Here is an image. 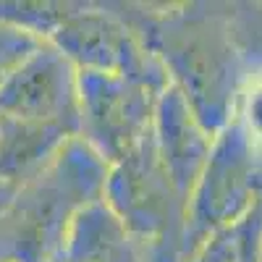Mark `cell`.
<instances>
[{"label": "cell", "instance_id": "cell-1", "mask_svg": "<svg viewBox=\"0 0 262 262\" xmlns=\"http://www.w3.org/2000/svg\"><path fill=\"white\" fill-rule=\"evenodd\" d=\"M107 160L74 137L0 210V262H58L74 217L105 196Z\"/></svg>", "mask_w": 262, "mask_h": 262}, {"label": "cell", "instance_id": "cell-2", "mask_svg": "<svg viewBox=\"0 0 262 262\" xmlns=\"http://www.w3.org/2000/svg\"><path fill=\"white\" fill-rule=\"evenodd\" d=\"M257 152L244 131L231 121L215 134L207 163L186 200L184 254L189 257L207 236L242 217L259 202L257 194Z\"/></svg>", "mask_w": 262, "mask_h": 262}, {"label": "cell", "instance_id": "cell-3", "mask_svg": "<svg viewBox=\"0 0 262 262\" xmlns=\"http://www.w3.org/2000/svg\"><path fill=\"white\" fill-rule=\"evenodd\" d=\"M165 60L179 79L173 86H179L200 123L210 134H221L233 121L238 100L228 42L202 24H184L165 32Z\"/></svg>", "mask_w": 262, "mask_h": 262}, {"label": "cell", "instance_id": "cell-4", "mask_svg": "<svg viewBox=\"0 0 262 262\" xmlns=\"http://www.w3.org/2000/svg\"><path fill=\"white\" fill-rule=\"evenodd\" d=\"M0 118L53 123L81 137L76 66L48 42H37L0 76Z\"/></svg>", "mask_w": 262, "mask_h": 262}, {"label": "cell", "instance_id": "cell-5", "mask_svg": "<svg viewBox=\"0 0 262 262\" xmlns=\"http://www.w3.org/2000/svg\"><path fill=\"white\" fill-rule=\"evenodd\" d=\"M158 97L149 81L134 76L79 71L81 137L107 163L121 160L149 134Z\"/></svg>", "mask_w": 262, "mask_h": 262}, {"label": "cell", "instance_id": "cell-6", "mask_svg": "<svg viewBox=\"0 0 262 262\" xmlns=\"http://www.w3.org/2000/svg\"><path fill=\"white\" fill-rule=\"evenodd\" d=\"M102 200H107V207L116 212L126 231L149 238L170 226L176 207L186 212V205L158 155L152 128L107 170Z\"/></svg>", "mask_w": 262, "mask_h": 262}, {"label": "cell", "instance_id": "cell-7", "mask_svg": "<svg viewBox=\"0 0 262 262\" xmlns=\"http://www.w3.org/2000/svg\"><path fill=\"white\" fill-rule=\"evenodd\" d=\"M152 139H155L158 155L173 186L186 205L189 194L207 163L215 137L200 123L186 97L173 84H165L158 97L155 118H152Z\"/></svg>", "mask_w": 262, "mask_h": 262}, {"label": "cell", "instance_id": "cell-8", "mask_svg": "<svg viewBox=\"0 0 262 262\" xmlns=\"http://www.w3.org/2000/svg\"><path fill=\"white\" fill-rule=\"evenodd\" d=\"M74 137L79 134L63 126L0 118V189L8 200L37 179Z\"/></svg>", "mask_w": 262, "mask_h": 262}, {"label": "cell", "instance_id": "cell-9", "mask_svg": "<svg viewBox=\"0 0 262 262\" xmlns=\"http://www.w3.org/2000/svg\"><path fill=\"white\" fill-rule=\"evenodd\" d=\"M186 262H262V200L242 221L207 236Z\"/></svg>", "mask_w": 262, "mask_h": 262}, {"label": "cell", "instance_id": "cell-10", "mask_svg": "<svg viewBox=\"0 0 262 262\" xmlns=\"http://www.w3.org/2000/svg\"><path fill=\"white\" fill-rule=\"evenodd\" d=\"M233 121L244 131L257 158L262 155V74H254L249 84L238 92Z\"/></svg>", "mask_w": 262, "mask_h": 262}, {"label": "cell", "instance_id": "cell-11", "mask_svg": "<svg viewBox=\"0 0 262 262\" xmlns=\"http://www.w3.org/2000/svg\"><path fill=\"white\" fill-rule=\"evenodd\" d=\"M34 45H37V39H32L24 32H18V29L0 21V76H3L24 53H29Z\"/></svg>", "mask_w": 262, "mask_h": 262}, {"label": "cell", "instance_id": "cell-12", "mask_svg": "<svg viewBox=\"0 0 262 262\" xmlns=\"http://www.w3.org/2000/svg\"><path fill=\"white\" fill-rule=\"evenodd\" d=\"M6 205H8V194H6L3 189H0V210H3Z\"/></svg>", "mask_w": 262, "mask_h": 262}]
</instances>
